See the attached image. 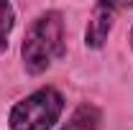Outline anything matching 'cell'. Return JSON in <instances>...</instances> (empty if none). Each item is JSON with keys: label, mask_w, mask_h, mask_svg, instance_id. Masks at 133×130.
<instances>
[{"label": "cell", "mask_w": 133, "mask_h": 130, "mask_svg": "<svg viewBox=\"0 0 133 130\" xmlns=\"http://www.w3.org/2000/svg\"><path fill=\"white\" fill-rule=\"evenodd\" d=\"M21 54L28 74H41L51 66L54 59L64 56V20L56 10H49L33 20Z\"/></svg>", "instance_id": "6da1fadb"}, {"label": "cell", "mask_w": 133, "mask_h": 130, "mask_svg": "<svg viewBox=\"0 0 133 130\" xmlns=\"http://www.w3.org/2000/svg\"><path fill=\"white\" fill-rule=\"evenodd\" d=\"M64 110V97L54 87H41L10 110V130H49Z\"/></svg>", "instance_id": "7a4b0ae2"}, {"label": "cell", "mask_w": 133, "mask_h": 130, "mask_svg": "<svg viewBox=\"0 0 133 130\" xmlns=\"http://www.w3.org/2000/svg\"><path fill=\"white\" fill-rule=\"evenodd\" d=\"M110 26H113V8L108 3H97L87 23V31H84V44L90 49H100L110 33Z\"/></svg>", "instance_id": "3957f363"}, {"label": "cell", "mask_w": 133, "mask_h": 130, "mask_svg": "<svg viewBox=\"0 0 133 130\" xmlns=\"http://www.w3.org/2000/svg\"><path fill=\"white\" fill-rule=\"evenodd\" d=\"M62 130H100V112L92 105H82L74 110V115Z\"/></svg>", "instance_id": "277c9868"}, {"label": "cell", "mask_w": 133, "mask_h": 130, "mask_svg": "<svg viewBox=\"0 0 133 130\" xmlns=\"http://www.w3.org/2000/svg\"><path fill=\"white\" fill-rule=\"evenodd\" d=\"M13 20H16L13 5L0 0V51L8 46V36H10V31H13Z\"/></svg>", "instance_id": "5b68a950"}, {"label": "cell", "mask_w": 133, "mask_h": 130, "mask_svg": "<svg viewBox=\"0 0 133 130\" xmlns=\"http://www.w3.org/2000/svg\"><path fill=\"white\" fill-rule=\"evenodd\" d=\"M131 44H133V31H131Z\"/></svg>", "instance_id": "8992f818"}]
</instances>
